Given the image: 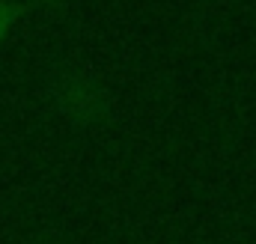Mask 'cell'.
I'll return each mask as SVG.
<instances>
[{"label":"cell","mask_w":256,"mask_h":244,"mask_svg":"<svg viewBox=\"0 0 256 244\" xmlns=\"http://www.w3.org/2000/svg\"><path fill=\"white\" fill-rule=\"evenodd\" d=\"M18 15H21V6H18L15 0H0V48H3V42L9 39V33H12Z\"/></svg>","instance_id":"cell-1"}]
</instances>
